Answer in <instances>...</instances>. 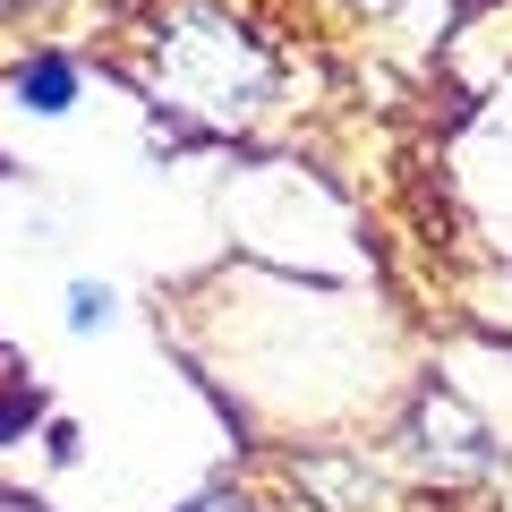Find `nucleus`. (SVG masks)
Returning <instances> with one entry per match:
<instances>
[{"label": "nucleus", "instance_id": "obj_1", "mask_svg": "<svg viewBox=\"0 0 512 512\" xmlns=\"http://www.w3.org/2000/svg\"><path fill=\"white\" fill-rule=\"evenodd\" d=\"M163 77H171V94H180L188 111H222V120H239V111H256L274 60L256 52L248 35H231L222 18H197V9H188L180 35H171V69Z\"/></svg>", "mask_w": 512, "mask_h": 512}, {"label": "nucleus", "instance_id": "obj_2", "mask_svg": "<svg viewBox=\"0 0 512 512\" xmlns=\"http://www.w3.org/2000/svg\"><path fill=\"white\" fill-rule=\"evenodd\" d=\"M18 103H26V111H69V103H77V60H69V52L26 60V69H18Z\"/></svg>", "mask_w": 512, "mask_h": 512}, {"label": "nucleus", "instance_id": "obj_3", "mask_svg": "<svg viewBox=\"0 0 512 512\" xmlns=\"http://www.w3.org/2000/svg\"><path fill=\"white\" fill-rule=\"evenodd\" d=\"M69 325L77 333H103L111 325V282H69Z\"/></svg>", "mask_w": 512, "mask_h": 512}, {"label": "nucleus", "instance_id": "obj_4", "mask_svg": "<svg viewBox=\"0 0 512 512\" xmlns=\"http://www.w3.org/2000/svg\"><path fill=\"white\" fill-rule=\"evenodd\" d=\"M188 512H248V504H239V495H197Z\"/></svg>", "mask_w": 512, "mask_h": 512}]
</instances>
